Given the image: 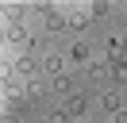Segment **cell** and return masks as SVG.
<instances>
[{"label": "cell", "mask_w": 127, "mask_h": 123, "mask_svg": "<svg viewBox=\"0 0 127 123\" xmlns=\"http://www.w3.org/2000/svg\"><path fill=\"white\" fill-rule=\"evenodd\" d=\"M85 108H89V100H85V96H69V100H65V115H81Z\"/></svg>", "instance_id": "cell-1"}, {"label": "cell", "mask_w": 127, "mask_h": 123, "mask_svg": "<svg viewBox=\"0 0 127 123\" xmlns=\"http://www.w3.org/2000/svg\"><path fill=\"white\" fill-rule=\"evenodd\" d=\"M112 77H116V81H127V62H116V69H112Z\"/></svg>", "instance_id": "cell-4"}, {"label": "cell", "mask_w": 127, "mask_h": 123, "mask_svg": "<svg viewBox=\"0 0 127 123\" xmlns=\"http://www.w3.org/2000/svg\"><path fill=\"white\" fill-rule=\"evenodd\" d=\"M46 123H69V115H65V112H50Z\"/></svg>", "instance_id": "cell-6"}, {"label": "cell", "mask_w": 127, "mask_h": 123, "mask_svg": "<svg viewBox=\"0 0 127 123\" xmlns=\"http://www.w3.org/2000/svg\"><path fill=\"white\" fill-rule=\"evenodd\" d=\"M62 65H65L62 54H46V65H42V69H46V73H62Z\"/></svg>", "instance_id": "cell-2"}, {"label": "cell", "mask_w": 127, "mask_h": 123, "mask_svg": "<svg viewBox=\"0 0 127 123\" xmlns=\"http://www.w3.org/2000/svg\"><path fill=\"white\" fill-rule=\"evenodd\" d=\"M85 58H89V46L77 42V46H73V62H85Z\"/></svg>", "instance_id": "cell-3"}, {"label": "cell", "mask_w": 127, "mask_h": 123, "mask_svg": "<svg viewBox=\"0 0 127 123\" xmlns=\"http://www.w3.org/2000/svg\"><path fill=\"white\" fill-rule=\"evenodd\" d=\"M123 50H127V38H123Z\"/></svg>", "instance_id": "cell-7"}, {"label": "cell", "mask_w": 127, "mask_h": 123, "mask_svg": "<svg viewBox=\"0 0 127 123\" xmlns=\"http://www.w3.org/2000/svg\"><path fill=\"white\" fill-rule=\"evenodd\" d=\"M104 108H112V112H119V96H116V92H108V96H104Z\"/></svg>", "instance_id": "cell-5"}]
</instances>
